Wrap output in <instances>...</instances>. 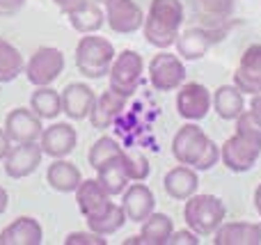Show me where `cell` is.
<instances>
[{"instance_id": "1", "label": "cell", "mask_w": 261, "mask_h": 245, "mask_svg": "<svg viewBox=\"0 0 261 245\" xmlns=\"http://www.w3.org/2000/svg\"><path fill=\"white\" fill-rule=\"evenodd\" d=\"M261 156V124L250 115V110L236 117V133L227 138L220 147V160L234 174H243L254 168Z\"/></svg>"}, {"instance_id": "2", "label": "cell", "mask_w": 261, "mask_h": 245, "mask_svg": "<svg viewBox=\"0 0 261 245\" xmlns=\"http://www.w3.org/2000/svg\"><path fill=\"white\" fill-rule=\"evenodd\" d=\"M172 156L176 163L190 165L197 172H206L220 160V147L197 124H184L172 138Z\"/></svg>"}, {"instance_id": "3", "label": "cell", "mask_w": 261, "mask_h": 245, "mask_svg": "<svg viewBox=\"0 0 261 245\" xmlns=\"http://www.w3.org/2000/svg\"><path fill=\"white\" fill-rule=\"evenodd\" d=\"M184 25V3L181 0H151L144 16V39L156 48H170Z\"/></svg>"}, {"instance_id": "4", "label": "cell", "mask_w": 261, "mask_h": 245, "mask_svg": "<svg viewBox=\"0 0 261 245\" xmlns=\"http://www.w3.org/2000/svg\"><path fill=\"white\" fill-rule=\"evenodd\" d=\"M115 46L110 44L103 37H96L94 32L92 35L81 37L76 46V67L78 71L85 78H92V80H99V78L108 76L110 67H113L115 60Z\"/></svg>"}, {"instance_id": "5", "label": "cell", "mask_w": 261, "mask_h": 245, "mask_svg": "<svg viewBox=\"0 0 261 245\" xmlns=\"http://www.w3.org/2000/svg\"><path fill=\"white\" fill-rule=\"evenodd\" d=\"M227 209L220 197L216 195H197L186 200L184 220L188 229H193L197 236H213L216 229L225 223Z\"/></svg>"}, {"instance_id": "6", "label": "cell", "mask_w": 261, "mask_h": 245, "mask_svg": "<svg viewBox=\"0 0 261 245\" xmlns=\"http://www.w3.org/2000/svg\"><path fill=\"white\" fill-rule=\"evenodd\" d=\"M142 71H144V60L138 50H122L119 55H115L113 67H110L108 80H110V90L117 92L122 96H133L138 90L140 80H142Z\"/></svg>"}, {"instance_id": "7", "label": "cell", "mask_w": 261, "mask_h": 245, "mask_svg": "<svg viewBox=\"0 0 261 245\" xmlns=\"http://www.w3.org/2000/svg\"><path fill=\"white\" fill-rule=\"evenodd\" d=\"M62 71H64V55L62 50L53 48V46L37 48L25 64V78L37 87L55 83Z\"/></svg>"}, {"instance_id": "8", "label": "cell", "mask_w": 261, "mask_h": 245, "mask_svg": "<svg viewBox=\"0 0 261 245\" xmlns=\"http://www.w3.org/2000/svg\"><path fill=\"white\" fill-rule=\"evenodd\" d=\"M149 80H151L156 92H172L184 85L186 80V67L179 55L172 53H158L149 62Z\"/></svg>"}, {"instance_id": "9", "label": "cell", "mask_w": 261, "mask_h": 245, "mask_svg": "<svg viewBox=\"0 0 261 245\" xmlns=\"http://www.w3.org/2000/svg\"><path fill=\"white\" fill-rule=\"evenodd\" d=\"M106 23L117 35H133L144 25V12L135 0H106Z\"/></svg>"}, {"instance_id": "10", "label": "cell", "mask_w": 261, "mask_h": 245, "mask_svg": "<svg viewBox=\"0 0 261 245\" xmlns=\"http://www.w3.org/2000/svg\"><path fill=\"white\" fill-rule=\"evenodd\" d=\"M213 108V94L202 83H186L176 94V113L188 122H199Z\"/></svg>"}, {"instance_id": "11", "label": "cell", "mask_w": 261, "mask_h": 245, "mask_svg": "<svg viewBox=\"0 0 261 245\" xmlns=\"http://www.w3.org/2000/svg\"><path fill=\"white\" fill-rule=\"evenodd\" d=\"M41 158H44L41 145H37V142H16V147H12L9 154L5 156V174L9 179H25L41 165Z\"/></svg>"}, {"instance_id": "12", "label": "cell", "mask_w": 261, "mask_h": 245, "mask_svg": "<svg viewBox=\"0 0 261 245\" xmlns=\"http://www.w3.org/2000/svg\"><path fill=\"white\" fill-rule=\"evenodd\" d=\"M234 85L250 96L261 92V44H252L243 50L234 71Z\"/></svg>"}, {"instance_id": "13", "label": "cell", "mask_w": 261, "mask_h": 245, "mask_svg": "<svg viewBox=\"0 0 261 245\" xmlns=\"http://www.w3.org/2000/svg\"><path fill=\"white\" fill-rule=\"evenodd\" d=\"M41 131V117H37L30 108H14L5 117V133L12 142H37Z\"/></svg>"}, {"instance_id": "14", "label": "cell", "mask_w": 261, "mask_h": 245, "mask_svg": "<svg viewBox=\"0 0 261 245\" xmlns=\"http://www.w3.org/2000/svg\"><path fill=\"white\" fill-rule=\"evenodd\" d=\"M76 142H78L76 128L71 124H60V122L44 128L39 138L41 151L46 156H50V158H64V156H69L76 149Z\"/></svg>"}, {"instance_id": "15", "label": "cell", "mask_w": 261, "mask_h": 245, "mask_svg": "<svg viewBox=\"0 0 261 245\" xmlns=\"http://www.w3.org/2000/svg\"><path fill=\"white\" fill-rule=\"evenodd\" d=\"M220 32L213 28H188L176 37L174 46L184 60H202L213 44L220 39Z\"/></svg>"}, {"instance_id": "16", "label": "cell", "mask_w": 261, "mask_h": 245, "mask_svg": "<svg viewBox=\"0 0 261 245\" xmlns=\"http://www.w3.org/2000/svg\"><path fill=\"white\" fill-rule=\"evenodd\" d=\"M122 206L130 223L142 225L153 213V209H156V197H153L149 186H144L142 181H135V183H128V188L124 190Z\"/></svg>"}, {"instance_id": "17", "label": "cell", "mask_w": 261, "mask_h": 245, "mask_svg": "<svg viewBox=\"0 0 261 245\" xmlns=\"http://www.w3.org/2000/svg\"><path fill=\"white\" fill-rule=\"evenodd\" d=\"M60 96H62V113L73 122L90 117V110L96 101L94 90L85 83H69Z\"/></svg>"}, {"instance_id": "18", "label": "cell", "mask_w": 261, "mask_h": 245, "mask_svg": "<svg viewBox=\"0 0 261 245\" xmlns=\"http://www.w3.org/2000/svg\"><path fill=\"white\" fill-rule=\"evenodd\" d=\"M124 108H126V96L117 94V92H113V90H106L103 94L96 96L94 105H92V110H90L92 126L99 128V131L110 128L117 122L119 115L124 113Z\"/></svg>"}, {"instance_id": "19", "label": "cell", "mask_w": 261, "mask_h": 245, "mask_svg": "<svg viewBox=\"0 0 261 245\" xmlns=\"http://www.w3.org/2000/svg\"><path fill=\"white\" fill-rule=\"evenodd\" d=\"M76 202L85 220L99 215L101 211H106L113 204L108 190L99 183V179H83L81 186L76 188Z\"/></svg>"}, {"instance_id": "20", "label": "cell", "mask_w": 261, "mask_h": 245, "mask_svg": "<svg viewBox=\"0 0 261 245\" xmlns=\"http://www.w3.org/2000/svg\"><path fill=\"white\" fill-rule=\"evenodd\" d=\"M41 241H44V229L39 220L30 215H21L0 232V245H41Z\"/></svg>"}, {"instance_id": "21", "label": "cell", "mask_w": 261, "mask_h": 245, "mask_svg": "<svg viewBox=\"0 0 261 245\" xmlns=\"http://www.w3.org/2000/svg\"><path fill=\"white\" fill-rule=\"evenodd\" d=\"M163 188L165 193L172 197V200H188L197 193L199 188V177H197V170H193L190 165H176L172 168L170 172L165 174L163 179Z\"/></svg>"}, {"instance_id": "22", "label": "cell", "mask_w": 261, "mask_h": 245, "mask_svg": "<svg viewBox=\"0 0 261 245\" xmlns=\"http://www.w3.org/2000/svg\"><path fill=\"white\" fill-rule=\"evenodd\" d=\"M261 225L257 223H222L213 234V245H259Z\"/></svg>"}, {"instance_id": "23", "label": "cell", "mask_w": 261, "mask_h": 245, "mask_svg": "<svg viewBox=\"0 0 261 245\" xmlns=\"http://www.w3.org/2000/svg\"><path fill=\"white\" fill-rule=\"evenodd\" d=\"M96 174H99V177H96L99 183L108 190L110 197L124 195V190H126L130 183V177L126 172V163H124V151L119 156H115V158L106 160V163L96 170Z\"/></svg>"}, {"instance_id": "24", "label": "cell", "mask_w": 261, "mask_h": 245, "mask_svg": "<svg viewBox=\"0 0 261 245\" xmlns=\"http://www.w3.org/2000/svg\"><path fill=\"white\" fill-rule=\"evenodd\" d=\"M46 181L58 193H76V188L83 181V174L73 163L64 158H55L46 170Z\"/></svg>"}, {"instance_id": "25", "label": "cell", "mask_w": 261, "mask_h": 245, "mask_svg": "<svg viewBox=\"0 0 261 245\" xmlns=\"http://www.w3.org/2000/svg\"><path fill=\"white\" fill-rule=\"evenodd\" d=\"M213 110L220 119L225 122H234L241 113L245 110L243 92L236 85H220L213 92Z\"/></svg>"}, {"instance_id": "26", "label": "cell", "mask_w": 261, "mask_h": 245, "mask_svg": "<svg viewBox=\"0 0 261 245\" xmlns=\"http://www.w3.org/2000/svg\"><path fill=\"white\" fill-rule=\"evenodd\" d=\"M67 16H69L71 28L76 32H81V35H92V32L101 30L106 23V12L99 7V3H94V0H85L81 7L69 12Z\"/></svg>"}, {"instance_id": "27", "label": "cell", "mask_w": 261, "mask_h": 245, "mask_svg": "<svg viewBox=\"0 0 261 245\" xmlns=\"http://www.w3.org/2000/svg\"><path fill=\"white\" fill-rule=\"evenodd\" d=\"M172 232H174V223H172L170 215L156 213V211H153V213L142 223L140 241H142V245H167Z\"/></svg>"}, {"instance_id": "28", "label": "cell", "mask_w": 261, "mask_h": 245, "mask_svg": "<svg viewBox=\"0 0 261 245\" xmlns=\"http://www.w3.org/2000/svg\"><path fill=\"white\" fill-rule=\"evenodd\" d=\"M126 211H124L122 204H110L106 211H101L99 215H94V218H87V229H92V232L101 234V236H113V234H117L119 229L124 227V223H126Z\"/></svg>"}, {"instance_id": "29", "label": "cell", "mask_w": 261, "mask_h": 245, "mask_svg": "<svg viewBox=\"0 0 261 245\" xmlns=\"http://www.w3.org/2000/svg\"><path fill=\"white\" fill-rule=\"evenodd\" d=\"M30 110L41 119H55L62 113V96H60V92H55L53 87L41 85L32 92Z\"/></svg>"}, {"instance_id": "30", "label": "cell", "mask_w": 261, "mask_h": 245, "mask_svg": "<svg viewBox=\"0 0 261 245\" xmlns=\"http://www.w3.org/2000/svg\"><path fill=\"white\" fill-rule=\"evenodd\" d=\"M23 71H25V60L18 53V48L7 39H0V85L16 80Z\"/></svg>"}, {"instance_id": "31", "label": "cell", "mask_w": 261, "mask_h": 245, "mask_svg": "<svg viewBox=\"0 0 261 245\" xmlns=\"http://www.w3.org/2000/svg\"><path fill=\"white\" fill-rule=\"evenodd\" d=\"M122 151H124V149L119 147L117 140H113V138L103 135V138H99V140L92 145L90 154H87V160H90V165H92L94 170H99L101 165L106 163V160H110V158H115V156H119Z\"/></svg>"}, {"instance_id": "32", "label": "cell", "mask_w": 261, "mask_h": 245, "mask_svg": "<svg viewBox=\"0 0 261 245\" xmlns=\"http://www.w3.org/2000/svg\"><path fill=\"white\" fill-rule=\"evenodd\" d=\"M124 163H126V172L130 181H144L149 177V172H151L147 156L140 154V151H124Z\"/></svg>"}, {"instance_id": "33", "label": "cell", "mask_w": 261, "mask_h": 245, "mask_svg": "<svg viewBox=\"0 0 261 245\" xmlns=\"http://www.w3.org/2000/svg\"><path fill=\"white\" fill-rule=\"evenodd\" d=\"M199 5L208 16H216V21H222L234 9V0H199Z\"/></svg>"}, {"instance_id": "34", "label": "cell", "mask_w": 261, "mask_h": 245, "mask_svg": "<svg viewBox=\"0 0 261 245\" xmlns=\"http://www.w3.org/2000/svg\"><path fill=\"white\" fill-rule=\"evenodd\" d=\"M106 236H101V234L96 232H73L69 234L67 238H64V245H106Z\"/></svg>"}, {"instance_id": "35", "label": "cell", "mask_w": 261, "mask_h": 245, "mask_svg": "<svg viewBox=\"0 0 261 245\" xmlns=\"http://www.w3.org/2000/svg\"><path fill=\"white\" fill-rule=\"evenodd\" d=\"M167 245H199V238L193 229H179V232H172Z\"/></svg>"}, {"instance_id": "36", "label": "cell", "mask_w": 261, "mask_h": 245, "mask_svg": "<svg viewBox=\"0 0 261 245\" xmlns=\"http://www.w3.org/2000/svg\"><path fill=\"white\" fill-rule=\"evenodd\" d=\"M25 0H0V14H16Z\"/></svg>"}, {"instance_id": "37", "label": "cell", "mask_w": 261, "mask_h": 245, "mask_svg": "<svg viewBox=\"0 0 261 245\" xmlns=\"http://www.w3.org/2000/svg\"><path fill=\"white\" fill-rule=\"evenodd\" d=\"M55 5H58L60 9H62L64 14H69V12H73V9H78L81 7L83 3H85V0H53Z\"/></svg>"}, {"instance_id": "38", "label": "cell", "mask_w": 261, "mask_h": 245, "mask_svg": "<svg viewBox=\"0 0 261 245\" xmlns=\"http://www.w3.org/2000/svg\"><path fill=\"white\" fill-rule=\"evenodd\" d=\"M250 115L261 124V92L259 94H252V101H250Z\"/></svg>"}, {"instance_id": "39", "label": "cell", "mask_w": 261, "mask_h": 245, "mask_svg": "<svg viewBox=\"0 0 261 245\" xmlns=\"http://www.w3.org/2000/svg\"><path fill=\"white\" fill-rule=\"evenodd\" d=\"M9 138L7 133H5V128H0V160H5V156L9 154V149H12V145H9Z\"/></svg>"}, {"instance_id": "40", "label": "cell", "mask_w": 261, "mask_h": 245, "mask_svg": "<svg viewBox=\"0 0 261 245\" xmlns=\"http://www.w3.org/2000/svg\"><path fill=\"white\" fill-rule=\"evenodd\" d=\"M7 206H9V195H7V190L0 186V215L7 211Z\"/></svg>"}, {"instance_id": "41", "label": "cell", "mask_w": 261, "mask_h": 245, "mask_svg": "<svg viewBox=\"0 0 261 245\" xmlns=\"http://www.w3.org/2000/svg\"><path fill=\"white\" fill-rule=\"evenodd\" d=\"M254 209H257L259 218H261V183L254 188Z\"/></svg>"}, {"instance_id": "42", "label": "cell", "mask_w": 261, "mask_h": 245, "mask_svg": "<svg viewBox=\"0 0 261 245\" xmlns=\"http://www.w3.org/2000/svg\"><path fill=\"white\" fill-rule=\"evenodd\" d=\"M94 3H99V5H101V3H106V0H94Z\"/></svg>"}]
</instances>
